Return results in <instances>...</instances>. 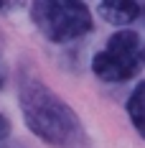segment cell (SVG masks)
Here are the masks:
<instances>
[{
	"instance_id": "6",
	"label": "cell",
	"mask_w": 145,
	"mask_h": 148,
	"mask_svg": "<svg viewBox=\"0 0 145 148\" xmlns=\"http://www.w3.org/2000/svg\"><path fill=\"white\" fill-rule=\"evenodd\" d=\"M8 135H10V120L0 112V140H5Z\"/></svg>"
},
{
	"instance_id": "7",
	"label": "cell",
	"mask_w": 145,
	"mask_h": 148,
	"mask_svg": "<svg viewBox=\"0 0 145 148\" xmlns=\"http://www.w3.org/2000/svg\"><path fill=\"white\" fill-rule=\"evenodd\" d=\"M0 87H3V74H0Z\"/></svg>"
},
{
	"instance_id": "4",
	"label": "cell",
	"mask_w": 145,
	"mask_h": 148,
	"mask_svg": "<svg viewBox=\"0 0 145 148\" xmlns=\"http://www.w3.org/2000/svg\"><path fill=\"white\" fill-rule=\"evenodd\" d=\"M99 15L112 23V26H127L132 23L138 15H140V5L132 3V0H107V3H99Z\"/></svg>"
},
{
	"instance_id": "3",
	"label": "cell",
	"mask_w": 145,
	"mask_h": 148,
	"mask_svg": "<svg viewBox=\"0 0 145 148\" xmlns=\"http://www.w3.org/2000/svg\"><path fill=\"white\" fill-rule=\"evenodd\" d=\"M145 66V44L135 31H117L107 46L92 59V72L102 82H127Z\"/></svg>"
},
{
	"instance_id": "5",
	"label": "cell",
	"mask_w": 145,
	"mask_h": 148,
	"mask_svg": "<svg viewBox=\"0 0 145 148\" xmlns=\"http://www.w3.org/2000/svg\"><path fill=\"white\" fill-rule=\"evenodd\" d=\"M127 115H130L135 130L145 138V79L138 82V87L127 97Z\"/></svg>"
},
{
	"instance_id": "2",
	"label": "cell",
	"mask_w": 145,
	"mask_h": 148,
	"mask_svg": "<svg viewBox=\"0 0 145 148\" xmlns=\"http://www.w3.org/2000/svg\"><path fill=\"white\" fill-rule=\"evenodd\" d=\"M36 28L51 44H66L89 33L92 13L84 3L76 0H38L31 8Z\"/></svg>"
},
{
	"instance_id": "1",
	"label": "cell",
	"mask_w": 145,
	"mask_h": 148,
	"mask_svg": "<svg viewBox=\"0 0 145 148\" xmlns=\"http://www.w3.org/2000/svg\"><path fill=\"white\" fill-rule=\"evenodd\" d=\"M20 112L31 133L54 148H89L82 120L41 79L20 82Z\"/></svg>"
}]
</instances>
